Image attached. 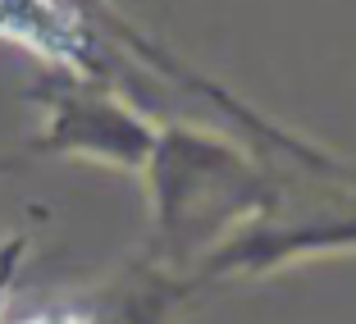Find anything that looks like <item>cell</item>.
<instances>
[{"label": "cell", "mask_w": 356, "mask_h": 324, "mask_svg": "<svg viewBox=\"0 0 356 324\" xmlns=\"http://www.w3.org/2000/svg\"><path fill=\"white\" fill-rule=\"evenodd\" d=\"M28 251H32L28 233H14V238L0 242V306H5V297H10V288H14V279H19V265H23Z\"/></svg>", "instance_id": "4"}, {"label": "cell", "mask_w": 356, "mask_h": 324, "mask_svg": "<svg viewBox=\"0 0 356 324\" xmlns=\"http://www.w3.org/2000/svg\"><path fill=\"white\" fill-rule=\"evenodd\" d=\"M23 101L37 105L42 128L28 142L23 160H87L119 174H137L156 142V115H147L110 78L46 64Z\"/></svg>", "instance_id": "3"}, {"label": "cell", "mask_w": 356, "mask_h": 324, "mask_svg": "<svg viewBox=\"0 0 356 324\" xmlns=\"http://www.w3.org/2000/svg\"><path fill=\"white\" fill-rule=\"evenodd\" d=\"M274 156L206 119H156V142L137 169L151 206V261L192 274L206 251L252 224L274 197ZM306 160V156H302Z\"/></svg>", "instance_id": "1"}, {"label": "cell", "mask_w": 356, "mask_h": 324, "mask_svg": "<svg viewBox=\"0 0 356 324\" xmlns=\"http://www.w3.org/2000/svg\"><path fill=\"white\" fill-rule=\"evenodd\" d=\"M356 256V165L343 156H274V197L252 224L201 256L192 279L210 293L261 283L306 261Z\"/></svg>", "instance_id": "2"}]
</instances>
